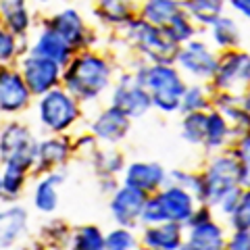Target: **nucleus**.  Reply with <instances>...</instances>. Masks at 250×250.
I'll list each match as a JSON object with an SVG mask.
<instances>
[{
  "mask_svg": "<svg viewBox=\"0 0 250 250\" xmlns=\"http://www.w3.org/2000/svg\"><path fill=\"white\" fill-rule=\"evenodd\" d=\"M29 213L19 205L0 210V250L11 248L27 231Z\"/></svg>",
  "mask_w": 250,
  "mask_h": 250,
  "instance_id": "obj_22",
  "label": "nucleus"
},
{
  "mask_svg": "<svg viewBox=\"0 0 250 250\" xmlns=\"http://www.w3.org/2000/svg\"><path fill=\"white\" fill-rule=\"evenodd\" d=\"M229 4H231V9L240 13L244 19L250 15V0H229Z\"/></svg>",
  "mask_w": 250,
  "mask_h": 250,
  "instance_id": "obj_42",
  "label": "nucleus"
},
{
  "mask_svg": "<svg viewBox=\"0 0 250 250\" xmlns=\"http://www.w3.org/2000/svg\"><path fill=\"white\" fill-rule=\"evenodd\" d=\"M69 250H104V233L96 225H80L69 236Z\"/></svg>",
  "mask_w": 250,
  "mask_h": 250,
  "instance_id": "obj_29",
  "label": "nucleus"
},
{
  "mask_svg": "<svg viewBox=\"0 0 250 250\" xmlns=\"http://www.w3.org/2000/svg\"><path fill=\"white\" fill-rule=\"evenodd\" d=\"M210 38H213L215 46L223 50H236L242 44V29L236 19L228 17V15H219V17L210 23Z\"/></svg>",
  "mask_w": 250,
  "mask_h": 250,
  "instance_id": "obj_24",
  "label": "nucleus"
},
{
  "mask_svg": "<svg viewBox=\"0 0 250 250\" xmlns=\"http://www.w3.org/2000/svg\"><path fill=\"white\" fill-rule=\"evenodd\" d=\"M23 6H25V0H0V13L23 9Z\"/></svg>",
  "mask_w": 250,
  "mask_h": 250,
  "instance_id": "obj_43",
  "label": "nucleus"
},
{
  "mask_svg": "<svg viewBox=\"0 0 250 250\" xmlns=\"http://www.w3.org/2000/svg\"><path fill=\"white\" fill-rule=\"evenodd\" d=\"M100 15L104 17V21L121 25L131 19L129 11V0H100Z\"/></svg>",
  "mask_w": 250,
  "mask_h": 250,
  "instance_id": "obj_35",
  "label": "nucleus"
},
{
  "mask_svg": "<svg viewBox=\"0 0 250 250\" xmlns=\"http://www.w3.org/2000/svg\"><path fill=\"white\" fill-rule=\"evenodd\" d=\"M179 250H190V248H186V246H182V248H179Z\"/></svg>",
  "mask_w": 250,
  "mask_h": 250,
  "instance_id": "obj_46",
  "label": "nucleus"
},
{
  "mask_svg": "<svg viewBox=\"0 0 250 250\" xmlns=\"http://www.w3.org/2000/svg\"><path fill=\"white\" fill-rule=\"evenodd\" d=\"M134 77L150 94V103L161 113H177L182 103L186 82L182 73L169 62H150L142 65L134 73Z\"/></svg>",
  "mask_w": 250,
  "mask_h": 250,
  "instance_id": "obj_2",
  "label": "nucleus"
},
{
  "mask_svg": "<svg viewBox=\"0 0 250 250\" xmlns=\"http://www.w3.org/2000/svg\"><path fill=\"white\" fill-rule=\"evenodd\" d=\"M184 233H186L184 225L173 221L144 225L142 246L146 250H179L184 246Z\"/></svg>",
  "mask_w": 250,
  "mask_h": 250,
  "instance_id": "obj_17",
  "label": "nucleus"
},
{
  "mask_svg": "<svg viewBox=\"0 0 250 250\" xmlns=\"http://www.w3.org/2000/svg\"><path fill=\"white\" fill-rule=\"evenodd\" d=\"M48 27H52L57 34L65 40L73 50L83 48L85 40H88V27L82 19V15L77 13L75 9H62L59 13L52 15V19L46 23Z\"/></svg>",
  "mask_w": 250,
  "mask_h": 250,
  "instance_id": "obj_18",
  "label": "nucleus"
},
{
  "mask_svg": "<svg viewBox=\"0 0 250 250\" xmlns=\"http://www.w3.org/2000/svg\"><path fill=\"white\" fill-rule=\"evenodd\" d=\"M231 156H236L240 163H248L250 161V140H248V134L236 138V146L231 148Z\"/></svg>",
  "mask_w": 250,
  "mask_h": 250,
  "instance_id": "obj_40",
  "label": "nucleus"
},
{
  "mask_svg": "<svg viewBox=\"0 0 250 250\" xmlns=\"http://www.w3.org/2000/svg\"><path fill=\"white\" fill-rule=\"evenodd\" d=\"M138 236L129 228H115L104 233V250H138Z\"/></svg>",
  "mask_w": 250,
  "mask_h": 250,
  "instance_id": "obj_34",
  "label": "nucleus"
},
{
  "mask_svg": "<svg viewBox=\"0 0 250 250\" xmlns=\"http://www.w3.org/2000/svg\"><path fill=\"white\" fill-rule=\"evenodd\" d=\"M125 25H127V36L131 38V42L138 46L140 54L146 57V61L169 62V65H173L179 46L169 40L165 29L150 25V23H146L144 19H138V21L129 19Z\"/></svg>",
  "mask_w": 250,
  "mask_h": 250,
  "instance_id": "obj_5",
  "label": "nucleus"
},
{
  "mask_svg": "<svg viewBox=\"0 0 250 250\" xmlns=\"http://www.w3.org/2000/svg\"><path fill=\"white\" fill-rule=\"evenodd\" d=\"M0 198H2V186H0Z\"/></svg>",
  "mask_w": 250,
  "mask_h": 250,
  "instance_id": "obj_45",
  "label": "nucleus"
},
{
  "mask_svg": "<svg viewBox=\"0 0 250 250\" xmlns=\"http://www.w3.org/2000/svg\"><path fill=\"white\" fill-rule=\"evenodd\" d=\"M111 104L123 111L129 119H140L152 108L150 94L136 80L134 73H125L119 77L111 94Z\"/></svg>",
  "mask_w": 250,
  "mask_h": 250,
  "instance_id": "obj_8",
  "label": "nucleus"
},
{
  "mask_svg": "<svg viewBox=\"0 0 250 250\" xmlns=\"http://www.w3.org/2000/svg\"><path fill=\"white\" fill-rule=\"evenodd\" d=\"M21 77L25 82L27 90L31 92V96H42L48 90L57 88L61 83V75H62V67L57 65L54 61L36 57L29 52V57L21 61Z\"/></svg>",
  "mask_w": 250,
  "mask_h": 250,
  "instance_id": "obj_9",
  "label": "nucleus"
},
{
  "mask_svg": "<svg viewBox=\"0 0 250 250\" xmlns=\"http://www.w3.org/2000/svg\"><path fill=\"white\" fill-rule=\"evenodd\" d=\"M229 140H231V125L213 108L210 113H207V134H205L202 146L208 152H217L225 148Z\"/></svg>",
  "mask_w": 250,
  "mask_h": 250,
  "instance_id": "obj_25",
  "label": "nucleus"
},
{
  "mask_svg": "<svg viewBox=\"0 0 250 250\" xmlns=\"http://www.w3.org/2000/svg\"><path fill=\"white\" fill-rule=\"evenodd\" d=\"M228 219H229V225H231L233 231L250 229V194H248V190L242 194L240 202L236 205V208L228 215Z\"/></svg>",
  "mask_w": 250,
  "mask_h": 250,
  "instance_id": "obj_36",
  "label": "nucleus"
},
{
  "mask_svg": "<svg viewBox=\"0 0 250 250\" xmlns=\"http://www.w3.org/2000/svg\"><path fill=\"white\" fill-rule=\"evenodd\" d=\"M154 196L159 200L167 221L182 223V225L188 221V217L192 215V210L198 205L190 192L173 184H165L159 192H154Z\"/></svg>",
  "mask_w": 250,
  "mask_h": 250,
  "instance_id": "obj_14",
  "label": "nucleus"
},
{
  "mask_svg": "<svg viewBox=\"0 0 250 250\" xmlns=\"http://www.w3.org/2000/svg\"><path fill=\"white\" fill-rule=\"evenodd\" d=\"M90 156H92V165L96 169L98 175H117V173H121L123 167H125L123 154L113 150V148L94 150Z\"/></svg>",
  "mask_w": 250,
  "mask_h": 250,
  "instance_id": "obj_31",
  "label": "nucleus"
},
{
  "mask_svg": "<svg viewBox=\"0 0 250 250\" xmlns=\"http://www.w3.org/2000/svg\"><path fill=\"white\" fill-rule=\"evenodd\" d=\"M119 188V182H117V177L115 175H100V192L103 194H111Z\"/></svg>",
  "mask_w": 250,
  "mask_h": 250,
  "instance_id": "obj_41",
  "label": "nucleus"
},
{
  "mask_svg": "<svg viewBox=\"0 0 250 250\" xmlns=\"http://www.w3.org/2000/svg\"><path fill=\"white\" fill-rule=\"evenodd\" d=\"M165 34L171 42H175L177 46H182L186 42H190L194 36H196V27H194V21L188 17L184 11H179L173 19H171L165 27Z\"/></svg>",
  "mask_w": 250,
  "mask_h": 250,
  "instance_id": "obj_32",
  "label": "nucleus"
},
{
  "mask_svg": "<svg viewBox=\"0 0 250 250\" xmlns=\"http://www.w3.org/2000/svg\"><path fill=\"white\" fill-rule=\"evenodd\" d=\"M38 140L23 123H6L0 131V161L19 165L31 173Z\"/></svg>",
  "mask_w": 250,
  "mask_h": 250,
  "instance_id": "obj_6",
  "label": "nucleus"
},
{
  "mask_svg": "<svg viewBox=\"0 0 250 250\" xmlns=\"http://www.w3.org/2000/svg\"><path fill=\"white\" fill-rule=\"evenodd\" d=\"M210 104V94L205 85L194 83L186 85L182 103H179V111L182 113H192V111H207Z\"/></svg>",
  "mask_w": 250,
  "mask_h": 250,
  "instance_id": "obj_33",
  "label": "nucleus"
},
{
  "mask_svg": "<svg viewBox=\"0 0 250 250\" xmlns=\"http://www.w3.org/2000/svg\"><path fill=\"white\" fill-rule=\"evenodd\" d=\"M36 2H48V0H36Z\"/></svg>",
  "mask_w": 250,
  "mask_h": 250,
  "instance_id": "obj_44",
  "label": "nucleus"
},
{
  "mask_svg": "<svg viewBox=\"0 0 250 250\" xmlns=\"http://www.w3.org/2000/svg\"><path fill=\"white\" fill-rule=\"evenodd\" d=\"M31 103V92L19 71L0 67V111L21 113Z\"/></svg>",
  "mask_w": 250,
  "mask_h": 250,
  "instance_id": "obj_15",
  "label": "nucleus"
},
{
  "mask_svg": "<svg viewBox=\"0 0 250 250\" xmlns=\"http://www.w3.org/2000/svg\"><path fill=\"white\" fill-rule=\"evenodd\" d=\"M31 54L42 57V59H48V61H54L57 65L65 67L67 62L75 57V50L65 40H62V38L52 27L46 25L40 34H38L36 42L31 44Z\"/></svg>",
  "mask_w": 250,
  "mask_h": 250,
  "instance_id": "obj_19",
  "label": "nucleus"
},
{
  "mask_svg": "<svg viewBox=\"0 0 250 250\" xmlns=\"http://www.w3.org/2000/svg\"><path fill=\"white\" fill-rule=\"evenodd\" d=\"M179 11H182L179 0H144L142 19L146 23H150V25L165 27Z\"/></svg>",
  "mask_w": 250,
  "mask_h": 250,
  "instance_id": "obj_26",
  "label": "nucleus"
},
{
  "mask_svg": "<svg viewBox=\"0 0 250 250\" xmlns=\"http://www.w3.org/2000/svg\"><path fill=\"white\" fill-rule=\"evenodd\" d=\"M207 134V111L184 113L182 121V138L192 146H202Z\"/></svg>",
  "mask_w": 250,
  "mask_h": 250,
  "instance_id": "obj_30",
  "label": "nucleus"
},
{
  "mask_svg": "<svg viewBox=\"0 0 250 250\" xmlns=\"http://www.w3.org/2000/svg\"><path fill=\"white\" fill-rule=\"evenodd\" d=\"M167 184V171L159 163H129L123 167V186H129L134 190H140L144 194L159 192Z\"/></svg>",
  "mask_w": 250,
  "mask_h": 250,
  "instance_id": "obj_12",
  "label": "nucleus"
},
{
  "mask_svg": "<svg viewBox=\"0 0 250 250\" xmlns=\"http://www.w3.org/2000/svg\"><path fill=\"white\" fill-rule=\"evenodd\" d=\"M223 250H250V233L244 231H233L231 238H225Z\"/></svg>",
  "mask_w": 250,
  "mask_h": 250,
  "instance_id": "obj_39",
  "label": "nucleus"
},
{
  "mask_svg": "<svg viewBox=\"0 0 250 250\" xmlns=\"http://www.w3.org/2000/svg\"><path fill=\"white\" fill-rule=\"evenodd\" d=\"M223 2L225 0H182L179 6L192 21L210 25L219 15H223Z\"/></svg>",
  "mask_w": 250,
  "mask_h": 250,
  "instance_id": "obj_27",
  "label": "nucleus"
},
{
  "mask_svg": "<svg viewBox=\"0 0 250 250\" xmlns=\"http://www.w3.org/2000/svg\"><path fill=\"white\" fill-rule=\"evenodd\" d=\"M27 175L29 171L23 169L19 165H9L4 163L2 171H0V186H2V198L6 200H15L21 196L23 188L27 184Z\"/></svg>",
  "mask_w": 250,
  "mask_h": 250,
  "instance_id": "obj_28",
  "label": "nucleus"
},
{
  "mask_svg": "<svg viewBox=\"0 0 250 250\" xmlns=\"http://www.w3.org/2000/svg\"><path fill=\"white\" fill-rule=\"evenodd\" d=\"M205 182L208 190V202L207 205L213 208V205L231 188H244L248 190V163H240L231 154H217L205 169Z\"/></svg>",
  "mask_w": 250,
  "mask_h": 250,
  "instance_id": "obj_4",
  "label": "nucleus"
},
{
  "mask_svg": "<svg viewBox=\"0 0 250 250\" xmlns=\"http://www.w3.org/2000/svg\"><path fill=\"white\" fill-rule=\"evenodd\" d=\"M244 192H246V190H244V188H240V186L231 188V190L225 192L223 196L219 198L213 207H215V208H219V213H221L223 217H228V215L231 213V210L236 208V205L240 202V198H242V194H244Z\"/></svg>",
  "mask_w": 250,
  "mask_h": 250,
  "instance_id": "obj_38",
  "label": "nucleus"
},
{
  "mask_svg": "<svg viewBox=\"0 0 250 250\" xmlns=\"http://www.w3.org/2000/svg\"><path fill=\"white\" fill-rule=\"evenodd\" d=\"M38 119L46 131L62 134L80 119V103L62 88H52L42 96H38Z\"/></svg>",
  "mask_w": 250,
  "mask_h": 250,
  "instance_id": "obj_3",
  "label": "nucleus"
},
{
  "mask_svg": "<svg viewBox=\"0 0 250 250\" xmlns=\"http://www.w3.org/2000/svg\"><path fill=\"white\" fill-rule=\"evenodd\" d=\"M146 196L148 194L134 190V188H129V186H119L111 194L108 208H111V215L119 228H129V229L138 228L140 213H142V205H144Z\"/></svg>",
  "mask_w": 250,
  "mask_h": 250,
  "instance_id": "obj_11",
  "label": "nucleus"
},
{
  "mask_svg": "<svg viewBox=\"0 0 250 250\" xmlns=\"http://www.w3.org/2000/svg\"><path fill=\"white\" fill-rule=\"evenodd\" d=\"M69 154H71L69 140L61 136L42 140V142L36 144V159H34L31 173H48L52 169L62 167L69 161Z\"/></svg>",
  "mask_w": 250,
  "mask_h": 250,
  "instance_id": "obj_16",
  "label": "nucleus"
},
{
  "mask_svg": "<svg viewBox=\"0 0 250 250\" xmlns=\"http://www.w3.org/2000/svg\"><path fill=\"white\" fill-rule=\"evenodd\" d=\"M19 52V44H17V36H13L9 29L0 25V65L11 62Z\"/></svg>",
  "mask_w": 250,
  "mask_h": 250,
  "instance_id": "obj_37",
  "label": "nucleus"
},
{
  "mask_svg": "<svg viewBox=\"0 0 250 250\" xmlns=\"http://www.w3.org/2000/svg\"><path fill=\"white\" fill-rule=\"evenodd\" d=\"M61 82L73 98L90 103L103 96L113 82V67L106 59L94 52H82L62 67Z\"/></svg>",
  "mask_w": 250,
  "mask_h": 250,
  "instance_id": "obj_1",
  "label": "nucleus"
},
{
  "mask_svg": "<svg viewBox=\"0 0 250 250\" xmlns=\"http://www.w3.org/2000/svg\"><path fill=\"white\" fill-rule=\"evenodd\" d=\"M173 62H177L179 69L194 77V80H213L219 57L207 42L192 38L190 42H186L177 48Z\"/></svg>",
  "mask_w": 250,
  "mask_h": 250,
  "instance_id": "obj_7",
  "label": "nucleus"
},
{
  "mask_svg": "<svg viewBox=\"0 0 250 250\" xmlns=\"http://www.w3.org/2000/svg\"><path fill=\"white\" fill-rule=\"evenodd\" d=\"M250 61L248 52L242 50H225V54L217 62L213 83L221 92H240L242 85L248 83Z\"/></svg>",
  "mask_w": 250,
  "mask_h": 250,
  "instance_id": "obj_10",
  "label": "nucleus"
},
{
  "mask_svg": "<svg viewBox=\"0 0 250 250\" xmlns=\"http://www.w3.org/2000/svg\"><path fill=\"white\" fill-rule=\"evenodd\" d=\"M213 108L229 125L248 127V96L240 92H219L213 98Z\"/></svg>",
  "mask_w": 250,
  "mask_h": 250,
  "instance_id": "obj_21",
  "label": "nucleus"
},
{
  "mask_svg": "<svg viewBox=\"0 0 250 250\" xmlns=\"http://www.w3.org/2000/svg\"><path fill=\"white\" fill-rule=\"evenodd\" d=\"M225 233L223 225H219L217 221H207L194 228H188L184 233V246L190 250H223L225 244Z\"/></svg>",
  "mask_w": 250,
  "mask_h": 250,
  "instance_id": "obj_20",
  "label": "nucleus"
},
{
  "mask_svg": "<svg viewBox=\"0 0 250 250\" xmlns=\"http://www.w3.org/2000/svg\"><path fill=\"white\" fill-rule=\"evenodd\" d=\"M65 182V173L62 171H48L44 177L36 184L34 190V207L38 213L50 215L59 207V188Z\"/></svg>",
  "mask_w": 250,
  "mask_h": 250,
  "instance_id": "obj_23",
  "label": "nucleus"
},
{
  "mask_svg": "<svg viewBox=\"0 0 250 250\" xmlns=\"http://www.w3.org/2000/svg\"><path fill=\"white\" fill-rule=\"evenodd\" d=\"M129 123H131L129 117L111 104L103 108L96 115V119L92 121V136L100 140V142L115 146L129 134V127H131Z\"/></svg>",
  "mask_w": 250,
  "mask_h": 250,
  "instance_id": "obj_13",
  "label": "nucleus"
}]
</instances>
